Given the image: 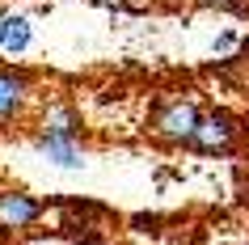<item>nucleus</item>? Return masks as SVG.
Wrapping results in <instances>:
<instances>
[{"label":"nucleus","mask_w":249,"mask_h":245,"mask_svg":"<svg viewBox=\"0 0 249 245\" xmlns=\"http://www.w3.org/2000/svg\"><path fill=\"white\" fill-rule=\"evenodd\" d=\"M34 144L59 169H80L85 165V152H80V118H76L72 106H51L47 110V127L38 131Z\"/></svg>","instance_id":"1"},{"label":"nucleus","mask_w":249,"mask_h":245,"mask_svg":"<svg viewBox=\"0 0 249 245\" xmlns=\"http://www.w3.org/2000/svg\"><path fill=\"white\" fill-rule=\"evenodd\" d=\"M198 127V110L195 102H160L152 110V131H157L160 140H178V144H190Z\"/></svg>","instance_id":"2"},{"label":"nucleus","mask_w":249,"mask_h":245,"mask_svg":"<svg viewBox=\"0 0 249 245\" xmlns=\"http://www.w3.org/2000/svg\"><path fill=\"white\" fill-rule=\"evenodd\" d=\"M236 135V123L232 114H224V110H211V114H198V127L190 135V148L198 152H224Z\"/></svg>","instance_id":"3"},{"label":"nucleus","mask_w":249,"mask_h":245,"mask_svg":"<svg viewBox=\"0 0 249 245\" xmlns=\"http://www.w3.org/2000/svg\"><path fill=\"white\" fill-rule=\"evenodd\" d=\"M42 207L26 194H0V228H26L38 220Z\"/></svg>","instance_id":"4"},{"label":"nucleus","mask_w":249,"mask_h":245,"mask_svg":"<svg viewBox=\"0 0 249 245\" xmlns=\"http://www.w3.org/2000/svg\"><path fill=\"white\" fill-rule=\"evenodd\" d=\"M21 97H26V76H17V72H9V68H0V118H9L21 106Z\"/></svg>","instance_id":"5"},{"label":"nucleus","mask_w":249,"mask_h":245,"mask_svg":"<svg viewBox=\"0 0 249 245\" xmlns=\"http://www.w3.org/2000/svg\"><path fill=\"white\" fill-rule=\"evenodd\" d=\"M0 42H4L9 51H26L30 47V21L26 17H4V21H0Z\"/></svg>","instance_id":"6"},{"label":"nucleus","mask_w":249,"mask_h":245,"mask_svg":"<svg viewBox=\"0 0 249 245\" xmlns=\"http://www.w3.org/2000/svg\"><path fill=\"white\" fill-rule=\"evenodd\" d=\"M93 4H106V9H144L148 0H93Z\"/></svg>","instance_id":"7"},{"label":"nucleus","mask_w":249,"mask_h":245,"mask_svg":"<svg viewBox=\"0 0 249 245\" xmlns=\"http://www.w3.org/2000/svg\"><path fill=\"white\" fill-rule=\"evenodd\" d=\"M198 4H207V9H245L241 0H198Z\"/></svg>","instance_id":"8"}]
</instances>
